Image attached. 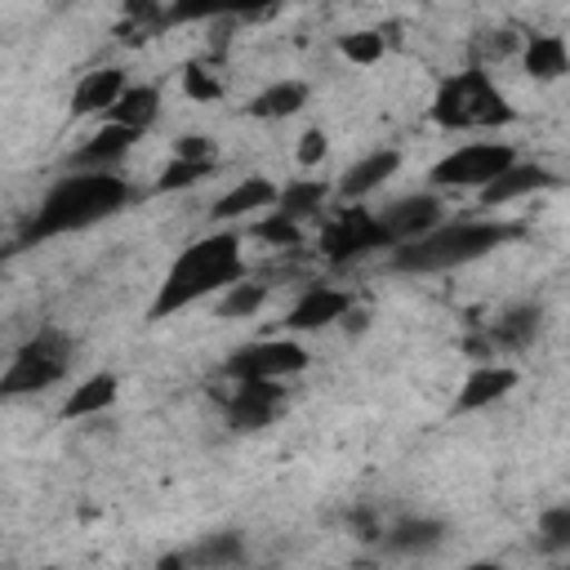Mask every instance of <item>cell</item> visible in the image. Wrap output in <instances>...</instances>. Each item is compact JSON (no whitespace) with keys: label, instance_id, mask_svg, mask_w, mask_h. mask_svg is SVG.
<instances>
[{"label":"cell","instance_id":"cell-37","mask_svg":"<svg viewBox=\"0 0 570 570\" xmlns=\"http://www.w3.org/2000/svg\"><path fill=\"white\" fill-rule=\"evenodd\" d=\"M40 570H62V566H40Z\"/></svg>","mask_w":570,"mask_h":570},{"label":"cell","instance_id":"cell-15","mask_svg":"<svg viewBox=\"0 0 570 570\" xmlns=\"http://www.w3.org/2000/svg\"><path fill=\"white\" fill-rule=\"evenodd\" d=\"M129 80H125V67H98V71H85L80 85L71 89V116H107L120 98H125Z\"/></svg>","mask_w":570,"mask_h":570},{"label":"cell","instance_id":"cell-22","mask_svg":"<svg viewBox=\"0 0 570 570\" xmlns=\"http://www.w3.org/2000/svg\"><path fill=\"white\" fill-rule=\"evenodd\" d=\"M116 392H120V379H116V374H89L85 383H76V387L67 392V401H62V419H89V414H102V410H111Z\"/></svg>","mask_w":570,"mask_h":570},{"label":"cell","instance_id":"cell-1","mask_svg":"<svg viewBox=\"0 0 570 570\" xmlns=\"http://www.w3.org/2000/svg\"><path fill=\"white\" fill-rule=\"evenodd\" d=\"M240 232H209L200 240H191L187 249H178V258L169 263V272L156 285V298L147 307L151 321H165L209 294L232 289L236 281H245V254H240Z\"/></svg>","mask_w":570,"mask_h":570},{"label":"cell","instance_id":"cell-27","mask_svg":"<svg viewBox=\"0 0 570 570\" xmlns=\"http://www.w3.org/2000/svg\"><path fill=\"white\" fill-rule=\"evenodd\" d=\"M383 49H387V36L374 31V27H361V31L338 36V53H343L347 62H356V67H374V62L383 58Z\"/></svg>","mask_w":570,"mask_h":570},{"label":"cell","instance_id":"cell-36","mask_svg":"<svg viewBox=\"0 0 570 570\" xmlns=\"http://www.w3.org/2000/svg\"><path fill=\"white\" fill-rule=\"evenodd\" d=\"M463 570H508V566H499V561H468Z\"/></svg>","mask_w":570,"mask_h":570},{"label":"cell","instance_id":"cell-33","mask_svg":"<svg viewBox=\"0 0 570 570\" xmlns=\"http://www.w3.org/2000/svg\"><path fill=\"white\" fill-rule=\"evenodd\" d=\"M325 151H330V134H325L321 125H312V129H303V134H298L294 156H298V165H303V169L321 165V160H325Z\"/></svg>","mask_w":570,"mask_h":570},{"label":"cell","instance_id":"cell-35","mask_svg":"<svg viewBox=\"0 0 570 570\" xmlns=\"http://www.w3.org/2000/svg\"><path fill=\"white\" fill-rule=\"evenodd\" d=\"M156 570H191V552H165L156 561Z\"/></svg>","mask_w":570,"mask_h":570},{"label":"cell","instance_id":"cell-19","mask_svg":"<svg viewBox=\"0 0 570 570\" xmlns=\"http://www.w3.org/2000/svg\"><path fill=\"white\" fill-rule=\"evenodd\" d=\"M543 325V307L539 303H512L499 312V321L490 325V347L499 352H521Z\"/></svg>","mask_w":570,"mask_h":570},{"label":"cell","instance_id":"cell-31","mask_svg":"<svg viewBox=\"0 0 570 570\" xmlns=\"http://www.w3.org/2000/svg\"><path fill=\"white\" fill-rule=\"evenodd\" d=\"M214 174V165H191V160H169L165 169H160V178H156V191H187V187H196L200 178H209Z\"/></svg>","mask_w":570,"mask_h":570},{"label":"cell","instance_id":"cell-17","mask_svg":"<svg viewBox=\"0 0 570 570\" xmlns=\"http://www.w3.org/2000/svg\"><path fill=\"white\" fill-rule=\"evenodd\" d=\"M396 169H401V151H396V147L370 151V156H361L356 165L343 169V178H338V196H343V200H361V196L379 191Z\"/></svg>","mask_w":570,"mask_h":570},{"label":"cell","instance_id":"cell-12","mask_svg":"<svg viewBox=\"0 0 570 570\" xmlns=\"http://www.w3.org/2000/svg\"><path fill=\"white\" fill-rule=\"evenodd\" d=\"M521 383V374L512 370V365H476L463 383H459V392H454V414H476V410H485V405H494V401H503L512 387Z\"/></svg>","mask_w":570,"mask_h":570},{"label":"cell","instance_id":"cell-23","mask_svg":"<svg viewBox=\"0 0 570 570\" xmlns=\"http://www.w3.org/2000/svg\"><path fill=\"white\" fill-rule=\"evenodd\" d=\"M445 539V521H436V517H401L387 534H383V543L392 548V552H428V548H436Z\"/></svg>","mask_w":570,"mask_h":570},{"label":"cell","instance_id":"cell-9","mask_svg":"<svg viewBox=\"0 0 570 570\" xmlns=\"http://www.w3.org/2000/svg\"><path fill=\"white\" fill-rule=\"evenodd\" d=\"M379 223H383V232L392 236V249L414 245V240H423L428 232L441 227V196H436V191H410V196H396L392 205L379 209Z\"/></svg>","mask_w":570,"mask_h":570},{"label":"cell","instance_id":"cell-24","mask_svg":"<svg viewBox=\"0 0 570 570\" xmlns=\"http://www.w3.org/2000/svg\"><path fill=\"white\" fill-rule=\"evenodd\" d=\"M325 196H330V187H325L321 178H289V183L281 187V200H276V214H285V218H294V223H303V218H312V214H321V205H325Z\"/></svg>","mask_w":570,"mask_h":570},{"label":"cell","instance_id":"cell-4","mask_svg":"<svg viewBox=\"0 0 570 570\" xmlns=\"http://www.w3.org/2000/svg\"><path fill=\"white\" fill-rule=\"evenodd\" d=\"M428 116H432L436 129H450V134H463V129H499V125H512L517 120V111L494 89V80H490L485 67H463V71L441 76Z\"/></svg>","mask_w":570,"mask_h":570},{"label":"cell","instance_id":"cell-8","mask_svg":"<svg viewBox=\"0 0 570 570\" xmlns=\"http://www.w3.org/2000/svg\"><path fill=\"white\" fill-rule=\"evenodd\" d=\"M307 347L298 338H258V343H245L227 356V374L236 383H249V379H267V383H281L289 374H303L307 370Z\"/></svg>","mask_w":570,"mask_h":570},{"label":"cell","instance_id":"cell-16","mask_svg":"<svg viewBox=\"0 0 570 570\" xmlns=\"http://www.w3.org/2000/svg\"><path fill=\"white\" fill-rule=\"evenodd\" d=\"M276 200H281V187L272 178H263V174H249L232 191H223L214 200L209 218L214 223H232V218H245V214H258V209H276Z\"/></svg>","mask_w":570,"mask_h":570},{"label":"cell","instance_id":"cell-14","mask_svg":"<svg viewBox=\"0 0 570 570\" xmlns=\"http://www.w3.org/2000/svg\"><path fill=\"white\" fill-rule=\"evenodd\" d=\"M561 178L548 169V165H512V169H503L490 187H481L476 196H481V205L485 209H499V205H512V200H521V196H534V191H548V187H557Z\"/></svg>","mask_w":570,"mask_h":570},{"label":"cell","instance_id":"cell-3","mask_svg":"<svg viewBox=\"0 0 570 570\" xmlns=\"http://www.w3.org/2000/svg\"><path fill=\"white\" fill-rule=\"evenodd\" d=\"M517 236H521L517 223L459 218V223H441L436 232H428L414 245L392 249V267L396 272H450V267H463V263H476V258L494 254L499 245H508Z\"/></svg>","mask_w":570,"mask_h":570},{"label":"cell","instance_id":"cell-13","mask_svg":"<svg viewBox=\"0 0 570 570\" xmlns=\"http://www.w3.org/2000/svg\"><path fill=\"white\" fill-rule=\"evenodd\" d=\"M134 142H138V134H134V129L102 120V129H94V134H89V142H85V147H76L71 165H80V174H116V165L129 156V147H134Z\"/></svg>","mask_w":570,"mask_h":570},{"label":"cell","instance_id":"cell-29","mask_svg":"<svg viewBox=\"0 0 570 570\" xmlns=\"http://www.w3.org/2000/svg\"><path fill=\"white\" fill-rule=\"evenodd\" d=\"M183 94H187L191 102H218V98H223V80L214 76L209 62H187V67H183Z\"/></svg>","mask_w":570,"mask_h":570},{"label":"cell","instance_id":"cell-10","mask_svg":"<svg viewBox=\"0 0 570 570\" xmlns=\"http://www.w3.org/2000/svg\"><path fill=\"white\" fill-rule=\"evenodd\" d=\"M281 410H285V387H281V383H267V379L236 383V392L227 396V423H232L236 432H258V428H267Z\"/></svg>","mask_w":570,"mask_h":570},{"label":"cell","instance_id":"cell-34","mask_svg":"<svg viewBox=\"0 0 570 570\" xmlns=\"http://www.w3.org/2000/svg\"><path fill=\"white\" fill-rule=\"evenodd\" d=\"M485 49H490V53H499V58H508V53H512V49H521V45H517V36H512V31H490Z\"/></svg>","mask_w":570,"mask_h":570},{"label":"cell","instance_id":"cell-21","mask_svg":"<svg viewBox=\"0 0 570 570\" xmlns=\"http://www.w3.org/2000/svg\"><path fill=\"white\" fill-rule=\"evenodd\" d=\"M107 120H111V125H125V129H134V134L151 129V125L160 120V89H156V85H129L125 98L107 111Z\"/></svg>","mask_w":570,"mask_h":570},{"label":"cell","instance_id":"cell-7","mask_svg":"<svg viewBox=\"0 0 570 570\" xmlns=\"http://www.w3.org/2000/svg\"><path fill=\"white\" fill-rule=\"evenodd\" d=\"M374 249H392V236L383 232L379 214L374 209H361V205H347L343 214H334L321 232V254L334 263V267H347Z\"/></svg>","mask_w":570,"mask_h":570},{"label":"cell","instance_id":"cell-2","mask_svg":"<svg viewBox=\"0 0 570 570\" xmlns=\"http://www.w3.org/2000/svg\"><path fill=\"white\" fill-rule=\"evenodd\" d=\"M125 200H129L125 178H116V174H80L76 169V174L58 178L45 191V200L36 205V214L22 227V240H49V236H62V232H80V227L116 214Z\"/></svg>","mask_w":570,"mask_h":570},{"label":"cell","instance_id":"cell-28","mask_svg":"<svg viewBox=\"0 0 570 570\" xmlns=\"http://www.w3.org/2000/svg\"><path fill=\"white\" fill-rule=\"evenodd\" d=\"M539 548L543 552H570V503H557L539 517Z\"/></svg>","mask_w":570,"mask_h":570},{"label":"cell","instance_id":"cell-11","mask_svg":"<svg viewBox=\"0 0 570 570\" xmlns=\"http://www.w3.org/2000/svg\"><path fill=\"white\" fill-rule=\"evenodd\" d=\"M352 312V294L347 289H334V285H307L289 312H285V330L289 334H312V330H325L334 321H343Z\"/></svg>","mask_w":570,"mask_h":570},{"label":"cell","instance_id":"cell-20","mask_svg":"<svg viewBox=\"0 0 570 570\" xmlns=\"http://www.w3.org/2000/svg\"><path fill=\"white\" fill-rule=\"evenodd\" d=\"M303 107H307V85H303V80H276V85L258 89L245 111H249L254 120H285V116H294V111H303Z\"/></svg>","mask_w":570,"mask_h":570},{"label":"cell","instance_id":"cell-25","mask_svg":"<svg viewBox=\"0 0 570 570\" xmlns=\"http://www.w3.org/2000/svg\"><path fill=\"white\" fill-rule=\"evenodd\" d=\"M263 303H267V285L245 276V281H236L232 289L218 294V316L223 321H249V316L263 312Z\"/></svg>","mask_w":570,"mask_h":570},{"label":"cell","instance_id":"cell-6","mask_svg":"<svg viewBox=\"0 0 570 570\" xmlns=\"http://www.w3.org/2000/svg\"><path fill=\"white\" fill-rule=\"evenodd\" d=\"M512 165H517L512 142H463V147L445 151L428 169V178H432V187H476L481 191Z\"/></svg>","mask_w":570,"mask_h":570},{"label":"cell","instance_id":"cell-30","mask_svg":"<svg viewBox=\"0 0 570 570\" xmlns=\"http://www.w3.org/2000/svg\"><path fill=\"white\" fill-rule=\"evenodd\" d=\"M249 236L254 240H267L272 249H298V223L294 218H285V214H267V218H258L254 227H249Z\"/></svg>","mask_w":570,"mask_h":570},{"label":"cell","instance_id":"cell-32","mask_svg":"<svg viewBox=\"0 0 570 570\" xmlns=\"http://www.w3.org/2000/svg\"><path fill=\"white\" fill-rule=\"evenodd\" d=\"M174 160H191V165H218V147H214V138H205V134H183V138L174 142Z\"/></svg>","mask_w":570,"mask_h":570},{"label":"cell","instance_id":"cell-5","mask_svg":"<svg viewBox=\"0 0 570 570\" xmlns=\"http://www.w3.org/2000/svg\"><path fill=\"white\" fill-rule=\"evenodd\" d=\"M71 365V343L58 330H40L36 338H27L18 347V356L9 361V370L0 374V392L4 396H22V392H45L53 387Z\"/></svg>","mask_w":570,"mask_h":570},{"label":"cell","instance_id":"cell-18","mask_svg":"<svg viewBox=\"0 0 570 570\" xmlns=\"http://www.w3.org/2000/svg\"><path fill=\"white\" fill-rule=\"evenodd\" d=\"M521 67H525L530 80H561V76L570 71V49H566L561 36L534 31V36H525V45H521Z\"/></svg>","mask_w":570,"mask_h":570},{"label":"cell","instance_id":"cell-26","mask_svg":"<svg viewBox=\"0 0 570 570\" xmlns=\"http://www.w3.org/2000/svg\"><path fill=\"white\" fill-rule=\"evenodd\" d=\"M240 534L236 530H218V534H209V539H200L196 548H191V566L196 570H227V566H236L240 561Z\"/></svg>","mask_w":570,"mask_h":570}]
</instances>
